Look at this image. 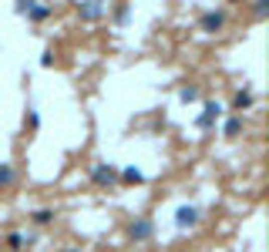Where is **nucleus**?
<instances>
[{
    "label": "nucleus",
    "instance_id": "obj_12",
    "mask_svg": "<svg viewBox=\"0 0 269 252\" xmlns=\"http://www.w3.org/2000/svg\"><path fill=\"white\" fill-rule=\"evenodd\" d=\"M54 219H57V212H54V208H37V212L31 215L34 225H51Z\"/></svg>",
    "mask_w": 269,
    "mask_h": 252
},
{
    "label": "nucleus",
    "instance_id": "obj_14",
    "mask_svg": "<svg viewBox=\"0 0 269 252\" xmlns=\"http://www.w3.org/2000/svg\"><path fill=\"white\" fill-rule=\"evenodd\" d=\"M179 98L185 101V104H189V101H199V88H182V91H179Z\"/></svg>",
    "mask_w": 269,
    "mask_h": 252
},
{
    "label": "nucleus",
    "instance_id": "obj_16",
    "mask_svg": "<svg viewBox=\"0 0 269 252\" xmlns=\"http://www.w3.org/2000/svg\"><path fill=\"white\" fill-rule=\"evenodd\" d=\"M27 124H31V132H34V128L41 124V118H37V114H34V111H31V114H27Z\"/></svg>",
    "mask_w": 269,
    "mask_h": 252
},
{
    "label": "nucleus",
    "instance_id": "obj_9",
    "mask_svg": "<svg viewBox=\"0 0 269 252\" xmlns=\"http://www.w3.org/2000/svg\"><path fill=\"white\" fill-rule=\"evenodd\" d=\"M242 132H246V121H242V114H232V118L225 121V128H222L225 138H239Z\"/></svg>",
    "mask_w": 269,
    "mask_h": 252
},
{
    "label": "nucleus",
    "instance_id": "obj_10",
    "mask_svg": "<svg viewBox=\"0 0 269 252\" xmlns=\"http://www.w3.org/2000/svg\"><path fill=\"white\" fill-rule=\"evenodd\" d=\"M34 242V235H24V232H11V235H7V249L11 252H21L24 245H31Z\"/></svg>",
    "mask_w": 269,
    "mask_h": 252
},
{
    "label": "nucleus",
    "instance_id": "obj_8",
    "mask_svg": "<svg viewBox=\"0 0 269 252\" xmlns=\"http://www.w3.org/2000/svg\"><path fill=\"white\" fill-rule=\"evenodd\" d=\"M252 101H256V94H252L249 88L235 91V98H232V111H249V108H252Z\"/></svg>",
    "mask_w": 269,
    "mask_h": 252
},
{
    "label": "nucleus",
    "instance_id": "obj_11",
    "mask_svg": "<svg viewBox=\"0 0 269 252\" xmlns=\"http://www.w3.org/2000/svg\"><path fill=\"white\" fill-rule=\"evenodd\" d=\"M14 182H17V168L11 162H4L0 165V188H11Z\"/></svg>",
    "mask_w": 269,
    "mask_h": 252
},
{
    "label": "nucleus",
    "instance_id": "obj_2",
    "mask_svg": "<svg viewBox=\"0 0 269 252\" xmlns=\"http://www.w3.org/2000/svg\"><path fill=\"white\" fill-rule=\"evenodd\" d=\"M114 182H118V165H108V162L91 165V185H98V188H111Z\"/></svg>",
    "mask_w": 269,
    "mask_h": 252
},
{
    "label": "nucleus",
    "instance_id": "obj_15",
    "mask_svg": "<svg viewBox=\"0 0 269 252\" xmlns=\"http://www.w3.org/2000/svg\"><path fill=\"white\" fill-rule=\"evenodd\" d=\"M128 11H131V7H128V4H121V7H118V11H114V21L121 24V21H124V17H128Z\"/></svg>",
    "mask_w": 269,
    "mask_h": 252
},
{
    "label": "nucleus",
    "instance_id": "obj_13",
    "mask_svg": "<svg viewBox=\"0 0 269 252\" xmlns=\"http://www.w3.org/2000/svg\"><path fill=\"white\" fill-rule=\"evenodd\" d=\"M121 178L128 182V185H142V182H145V175H142L138 168H124V172H121Z\"/></svg>",
    "mask_w": 269,
    "mask_h": 252
},
{
    "label": "nucleus",
    "instance_id": "obj_6",
    "mask_svg": "<svg viewBox=\"0 0 269 252\" xmlns=\"http://www.w3.org/2000/svg\"><path fill=\"white\" fill-rule=\"evenodd\" d=\"M219 114H222V108H219L215 101H205V108H202V114L195 118V124H199L202 132H212L215 121H219Z\"/></svg>",
    "mask_w": 269,
    "mask_h": 252
},
{
    "label": "nucleus",
    "instance_id": "obj_3",
    "mask_svg": "<svg viewBox=\"0 0 269 252\" xmlns=\"http://www.w3.org/2000/svg\"><path fill=\"white\" fill-rule=\"evenodd\" d=\"M225 27V11H205L199 17V31L202 34H219Z\"/></svg>",
    "mask_w": 269,
    "mask_h": 252
},
{
    "label": "nucleus",
    "instance_id": "obj_7",
    "mask_svg": "<svg viewBox=\"0 0 269 252\" xmlns=\"http://www.w3.org/2000/svg\"><path fill=\"white\" fill-rule=\"evenodd\" d=\"M78 17L81 21H98V17H104V4H98V0L78 4Z\"/></svg>",
    "mask_w": 269,
    "mask_h": 252
},
{
    "label": "nucleus",
    "instance_id": "obj_17",
    "mask_svg": "<svg viewBox=\"0 0 269 252\" xmlns=\"http://www.w3.org/2000/svg\"><path fill=\"white\" fill-rule=\"evenodd\" d=\"M61 252H81V249H61Z\"/></svg>",
    "mask_w": 269,
    "mask_h": 252
},
{
    "label": "nucleus",
    "instance_id": "obj_4",
    "mask_svg": "<svg viewBox=\"0 0 269 252\" xmlns=\"http://www.w3.org/2000/svg\"><path fill=\"white\" fill-rule=\"evenodd\" d=\"M199 215L202 212L195 205H179L175 208V229L185 232V229H192V225H199Z\"/></svg>",
    "mask_w": 269,
    "mask_h": 252
},
{
    "label": "nucleus",
    "instance_id": "obj_1",
    "mask_svg": "<svg viewBox=\"0 0 269 252\" xmlns=\"http://www.w3.org/2000/svg\"><path fill=\"white\" fill-rule=\"evenodd\" d=\"M128 239L134 242V245H142V242H148L152 235H155V222L148 219V215H138V219H131L128 222Z\"/></svg>",
    "mask_w": 269,
    "mask_h": 252
},
{
    "label": "nucleus",
    "instance_id": "obj_5",
    "mask_svg": "<svg viewBox=\"0 0 269 252\" xmlns=\"http://www.w3.org/2000/svg\"><path fill=\"white\" fill-rule=\"evenodd\" d=\"M17 14H24L27 21H47L54 14V7L51 4H17Z\"/></svg>",
    "mask_w": 269,
    "mask_h": 252
}]
</instances>
